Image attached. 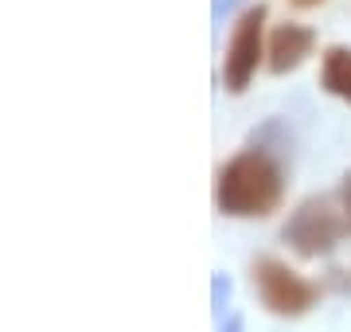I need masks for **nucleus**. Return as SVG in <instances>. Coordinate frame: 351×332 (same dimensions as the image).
I'll list each match as a JSON object with an SVG mask.
<instances>
[{
    "label": "nucleus",
    "mask_w": 351,
    "mask_h": 332,
    "mask_svg": "<svg viewBox=\"0 0 351 332\" xmlns=\"http://www.w3.org/2000/svg\"><path fill=\"white\" fill-rule=\"evenodd\" d=\"M281 192H285V180H281L277 161L269 153L250 149V153H239L230 165H223L215 200H219V211H226V215L262 219L281 204Z\"/></svg>",
    "instance_id": "obj_1"
},
{
    "label": "nucleus",
    "mask_w": 351,
    "mask_h": 332,
    "mask_svg": "<svg viewBox=\"0 0 351 332\" xmlns=\"http://www.w3.org/2000/svg\"><path fill=\"white\" fill-rule=\"evenodd\" d=\"M254 289L262 297V305L277 317H301L316 305V285L304 281L301 274H293L277 258H262L254 266Z\"/></svg>",
    "instance_id": "obj_2"
},
{
    "label": "nucleus",
    "mask_w": 351,
    "mask_h": 332,
    "mask_svg": "<svg viewBox=\"0 0 351 332\" xmlns=\"http://www.w3.org/2000/svg\"><path fill=\"white\" fill-rule=\"evenodd\" d=\"M348 230V219H339L336 211L320 200H308L293 211V219L285 223V243H293V250L304 258H316V254H328L332 246L343 239Z\"/></svg>",
    "instance_id": "obj_3"
},
{
    "label": "nucleus",
    "mask_w": 351,
    "mask_h": 332,
    "mask_svg": "<svg viewBox=\"0 0 351 332\" xmlns=\"http://www.w3.org/2000/svg\"><path fill=\"white\" fill-rule=\"evenodd\" d=\"M262 20H265V8H250L239 20L234 36H230L223 78H226V90H234V94L250 86L254 71H258V59H262Z\"/></svg>",
    "instance_id": "obj_4"
},
{
    "label": "nucleus",
    "mask_w": 351,
    "mask_h": 332,
    "mask_svg": "<svg viewBox=\"0 0 351 332\" xmlns=\"http://www.w3.org/2000/svg\"><path fill=\"white\" fill-rule=\"evenodd\" d=\"M308 51H313V32L301 24H281L269 39V67L274 71H293Z\"/></svg>",
    "instance_id": "obj_5"
},
{
    "label": "nucleus",
    "mask_w": 351,
    "mask_h": 332,
    "mask_svg": "<svg viewBox=\"0 0 351 332\" xmlns=\"http://www.w3.org/2000/svg\"><path fill=\"white\" fill-rule=\"evenodd\" d=\"M320 82H324V90H332V94H339V98H348L351 102V51L332 47V51L324 55Z\"/></svg>",
    "instance_id": "obj_6"
},
{
    "label": "nucleus",
    "mask_w": 351,
    "mask_h": 332,
    "mask_svg": "<svg viewBox=\"0 0 351 332\" xmlns=\"http://www.w3.org/2000/svg\"><path fill=\"white\" fill-rule=\"evenodd\" d=\"M339 200H343V219H348V227H351V172L343 180V188H339Z\"/></svg>",
    "instance_id": "obj_7"
},
{
    "label": "nucleus",
    "mask_w": 351,
    "mask_h": 332,
    "mask_svg": "<svg viewBox=\"0 0 351 332\" xmlns=\"http://www.w3.org/2000/svg\"><path fill=\"white\" fill-rule=\"evenodd\" d=\"M223 332H242V320H239V317H230V320L223 324Z\"/></svg>",
    "instance_id": "obj_8"
},
{
    "label": "nucleus",
    "mask_w": 351,
    "mask_h": 332,
    "mask_svg": "<svg viewBox=\"0 0 351 332\" xmlns=\"http://www.w3.org/2000/svg\"><path fill=\"white\" fill-rule=\"evenodd\" d=\"M297 4H316V0H297Z\"/></svg>",
    "instance_id": "obj_9"
}]
</instances>
